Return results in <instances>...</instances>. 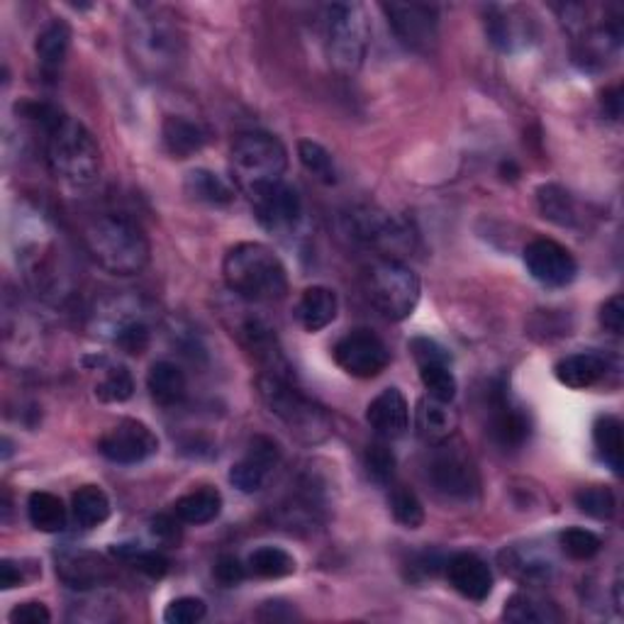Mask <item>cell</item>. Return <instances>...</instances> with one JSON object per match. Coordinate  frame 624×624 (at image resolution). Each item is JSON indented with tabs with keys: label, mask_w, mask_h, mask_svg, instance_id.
Wrapping results in <instances>:
<instances>
[{
	"label": "cell",
	"mask_w": 624,
	"mask_h": 624,
	"mask_svg": "<svg viewBox=\"0 0 624 624\" xmlns=\"http://www.w3.org/2000/svg\"><path fill=\"white\" fill-rule=\"evenodd\" d=\"M222 512V495L220 490H215L210 486H203L198 490H190L186 495H181L174 505V515L183 524H210L212 520H218Z\"/></svg>",
	"instance_id": "cell-28"
},
{
	"label": "cell",
	"mask_w": 624,
	"mask_h": 624,
	"mask_svg": "<svg viewBox=\"0 0 624 624\" xmlns=\"http://www.w3.org/2000/svg\"><path fill=\"white\" fill-rule=\"evenodd\" d=\"M366 423L385 442L403 437L411 427V405L397 389H385L366 407Z\"/></svg>",
	"instance_id": "cell-18"
},
{
	"label": "cell",
	"mask_w": 624,
	"mask_h": 624,
	"mask_svg": "<svg viewBox=\"0 0 624 624\" xmlns=\"http://www.w3.org/2000/svg\"><path fill=\"white\" fill-rule=\"evenodd\" d=\"M337 312L339 300L335 290L325 286H310L298 298L296 320L305 332L315 335V332H322L337 320Z\"/></svg>",
	"instance_id": "cell-21"
},
{
	"label": "cell",
	"mask_w": 624,
	"mask_h": 624,
	"mask_svg": "<svg viewBox=\"0 0 624 624\" xmlns=\"http://www.w3.org/2000/svg\"><path fill=\"white\" fill-rule=\"evenodd\" d=\"M411 351H413L417 366L419 363H432V361H451L449 351L442 347V344L429 339V337L411 339Z\"/></svg>",
	"instance_id": "cell-49"
},
{
	"label": "cell",
	"mask_w": 624,
	"mask_h": 624,
	"mask_svg": "<svg viewBox=\"0 0 624 624\" xmlns=\"http://www.w3.org/2000/svg\"><path fill=\"white\" fill-rule=\"evenodd\" d=\"M27 518L37 532L57 534L67 527V508H63L59 495L35 490L27 498Z\"/></svg>",
	"instance_id": "cell-32"
},
{
	"label": "cell",
	"mask_w": 624,
	"mask_h": 624,
	"mask_svg": "<svg viewBox=\"0 0 624 624\" xmlns=\"http://www.w3.org/2000/svg\"><path fill=\"white\" fill-rule=\"evenodd\" d=\"M256 389H259V397L266 405V411L271 413L298 442L312 447L325 442L332 435V423L325 407L308 397L298 385L290 383V379L259 373Z\"/></svg>",
	"instance_id": "cell-4"
},
{
	"label": "cell",
	"mask_w": 624,
	"mask_h": 624,
	"mask_svg": "<svg viewBox=\"0 0 624 624\" xmlns=\"http://www.w3.org/2000/svg\"><path fill=\"white\" fill-rule=\"evenodd\" d=\"M23 583H25L23 568H18V564L10 562V558H3V562H0V588L10 590Z\"/></svg>",
	"instance_id": "cell-53"
},
{
	"label": "cell",
	"mask_w": 624,
	"mask_h": 624,
	"mask_svg": "<svg viewBox=\"0 0 624 624\" xmlns=\"http://www.w3.org/2000/svg\"><path fill=\"white\" fill-rule=\"evenodd\" d=\"M385 20H389L401 45L413 51H429L437 45L439 13L427 3H381Z\"/></svg>",
	"instance_id": "cell-12"
},
{
	"label": "cell",
	"mask_w": 624,
	"mask_h": 624,
	"mask_svg": "<svg viewBox=\"0 0 624 624\" xmlns=\"http://www.w3.org/2000/svg\"><path fill=\"white\" fill-rule=\"evenodd\" d=\"M224 284L250 303H276L288 293V271L278 254L262 242H240L224 254Z\"/></svg>",
	"instance_id": "cell-2"
},
{
	"label": "cell",
	"mask_w": 624,
	"mask_h": 624,
	"mask_svg": "<svg viewBox=\"0 0 624 624\" xmlns=\"http://www.w3.org/2000/svg\"><path fill=\"white\" fill-rule=\"evenodd\" d=\"M298 159L308 174L315 176L320 183H337V166L335 159L327 152L320 142H312V139H300L298 142Z\"/></svg>",
	"instance_id": "cell-37"
},
{
	"label": "cell",
	"mask_w": 624,
	"mask_h": 624,
	"mask_svg": "<svg viewBox=\"0 0 624 624\" xmlns=\"http://www.w3.org/2000/svg\"><path fill=\"white\" fill-rule=\"evenodd\" d=\"M181 520L176 515H157L152 520V534L161 544L166 546H174L181 542Z\"/></svg>",
	"instance_id": "cell-51"
},
{
	"label": "cell",
	"mask_w": 624,
	"mask_h": 624,
	"mask_svg": "<svg viewBox=\"0 0 624 624\" xmlns=\"http://www.w3.org/2000/svg\"><path fill=\"white\" fill-rule=\"evenodd\" d=\"M600 325L610 335H622L624 330V298L622 296H612L610 300H605V305L600 308Z\"/></svg>",
	"instance_id": "cell-48"
},
{
	"label": "cell",
	"mask_w": 624,
	"mask_h": 624,
	"mask_svg": "<svg viewBox=\"0 0 624 624\" xmlns=\"http://www.w3.org/2000/svg\"><path fill=\"white\" fill-rule=\"evenodd\" d=\"M602 111H605L610 120H620V115H622V89L620 85L602 93Z\"/></svg>",
	"instance_id": "cell-54"
},
{
	"label": "cell",
	"mask_w": 624,
	"mask_h": 624,
	"mask_svg": "<svg viewBox=\"0 0 624 624\" xmlns=\"http://www.w3.org/2000/svg\"><path fill=\"white\" fill-rule=\"evenodd\" d=\"M332 354L344 373L363 381L381 375L391 363L389 347L371 330H351L335 344Z\"/></svg>",
	"instance_id": "cell-11"
},
{
	"label": "cell",
	"mask_w": 624,
	"mask_h": 624,
	"mask_svg": "<svg viewBox=\"0 0 624 624\" xmlns=\"http://www.w3.org/2000/svg\"><path fill=\"white\" fill-rule=\"evenodd\" d=\"M524 266L534 281L546 288H566L578 276L576 256L554 240H534L527 244Z\"/></svg>",
	"instance_id": "cell-14"
},
{
	"label": "cell",
	"mask_w": 624,
	"mask_h": 624,
	"mask_svg": "<svg viewBox=\"0 0 624 624\" xmlns=\"http://www.w3.org/2000/svg\"><path fill=\"white\" fill-rule=\"evenodd\" d=\"M502 620L515 624H552L562 622L564 615L548 598L532 593V590H520V593H515L505 602Z\"/></svg>",
	"instance_id": "cell-27"
},
{
	"label": "cell",
	"mask_w": 624,
	"mask_h": 624,
	"mask_svg": "<svg viewBox=\"0 0 624 624\" xmlns=\"http://www.w3.org/2000/svg\"><path fill=\"white\" fill-rule=\"evenodd\" d=\"M161 142L174 159H190L208 145V130L186 115H169L161 125Z\"/></svg>",
	"instance_id": "cell-25"
},
{
	"label": "cell",
	"mask_w": 624,
	"mask_h": 624,
	"mask_svg": "<svg viewBox=\"0 0 624 624\" xmlns=\"http://www.w3.org/2000/svg\"><path fill=\"white\" fill-rule=\"evenodd\" d=\"M85 250L103 271L113 276H135L145 271L152 246L145 230L127 215H101L83 232Z\"/></svg>",
	"instance_id": "cell-3"
},
{
	"label": "cell",
	"mask_w": 624,
	"mask_h": 624,
	"mask_svg": "<svg viewBox=\"0 0 624 624\" xmlns=\"http://www.w3.org/2000/svg\"><path fill=\"white\" fill-rule=\"evenodd\" d=\"M69 47H71V27L63 23V20H54V23H49L39 32L35 42V51L45 73L54 77V73L63 67Z\"/></svg>",
	"instance_id": "cell-29"
},
{
	"label": "cell",
	"mask_w": 624,
	"mask_h": 624,
	"mask_svg": "<svg viewBox=\"0 0 624 624\" xmlns=\"http://www.w3.org/2000/svg\"><path fill=\"white\" fill-rule=\"evenodd\" d=\"M183 188H186V193L193 200L206 203V206H212V208L230 206V203L234 200V188L230 186V183L208 169H193L186 176Z\"/></svg>",
	"instance_id": "cell-31"
},
{
	"label": "cell",
	"mask_w": 624,
	"mask_h": 624,
	"mask_svg": "<svg viewBox=\"0 0 624 624\" xmlns=\"http://www.w3.org/2000/svg\"><path fill=\"white\" fill-rule=\"evenodd\" d=\"M99 451L113 464L135 466L152 459L159 451V439L139 419H123L113 429H107L99 442Z\"/></svg>",
	"instance_id": "cell-13"
},
{
	"label": "cell",
	"mask_w": 624,
	"mask_h": 624,
	"mask_svg": "<svg viewBox=\"0 0 624 624\" xmlns=\"http://www.w3.org/2000/svg\"><path fill=\"white\" fill-rule=\"evenodd\" d=\"M130 47L135 61L152 73H161L174 67L181 35L164 10L142 5L137 10V20L130 23Z\"/></svg>",
	"instance_id": "cell-8"
},
{
	"label": "cell",
	"mask_w": 624,
	"mask_h": 624,
	"mask_svg": "<svg viewBox=\"0 0 624 624\" xmlns=\"http://www.w3.org/2000/svg\"><path fill=\"white\" fill-rule=\"evenodd\" d=\"M502 562H505V571H510L515 578H520L522 583L540 586L544 583V580H548V576H552V564L542 562V558L524 556L522 552H518V548L505 552Z\"/></svg>",
	"instance_id": "cell-41"
},
{
	"label": "cell",
	"mask_w": 624,
	"mask_h": 624,
	"mask_svg": "<svg viewBox=\"0 0 624 624\" xmlns=\"http://www.w3.org/2000/svg\"><path fill=\"white\" fill-rule=\"evenodd\" d=\"M232 176L246 196L281 183L288 169V149L276 135L244 132L232 142Z\"/></svg>",
	"instance_id": "cell-5"
},
{
	"label": "cell",
	"mask_w": 624,
	"mask_h": 624,
	"mask_svg": "<svg viewBox=\"0 0 624 624\" xmlns=\"http://www.w3.org/2000/svg\"><path fill=\"white\" fill-rule=\"evenodd\" d=\"M240 337L242 344L246 347V351L259 361L262 373L268 375H284V379H290L288 371L290 366L284 357L281 344L276 339V332L266 325L264 320L259 317H250L244 320V325L240 327Z\"/></svg>",
	"instance_id": "cell-19"
},
{
	"label": "cell",
	"mask_w": 624,
	"mask_h": 624,
	"mask_svg": "<svg viewBox=\"0 0 624 624\" xmlns=\"http://www.w3.org/2000/svg\"><path fill=\"white\" fill-rule=\"evenodd\" d=\"M8 620L13 624H47L51 622V612L42 602H20L10 610Z\"/></svg>",
	"instance_id": "cell-50"
},
{
	"label": "cell",
	"mask_w": 624,
	"mask_h": 624,
	"mask_svg": "<svg viewBox=\"0 0 624 624\" xmlns=\"http://www.w3.org/2000/svg\"><path fill=\"white\" fill-rule=\"evenodd\" d=\"M250 200L256 220H259L264 230L274 234H286L296 230L300 218H303V200H300L298 190L288 186L286 181L256 190L254 196H250Z\"/></svg>",
	"instance_id": "cell-15"
},
{
	"label": "cell",
	"mask_w": 624,
	"mask_h": 624,
	"mask_svg": "<svg viewBox=\"0 0 624 624\" xmlns=\"http://www.w3.org/2000/svg\"><path fill=\"white\" fill-rule=\"evenodd\" d=\"M111 498L107 493L99 486H83L71 495V512L73 520L83 530H93V527H101L111 518Z\"/></svg>",
	"instance_id": "cell-33"
},
{
	"label": "cell",
	"mask_w": 624,
	"mask_h": 624,
	"mask_svg": "<svg viewBox=\"0 0 624 624\" xmlns=\"http://www.w3.org/2000/svg\"><path fill=\"white\" fill-rule=\"evenodd\" d=\"M147 391L161 407H176L186 401L188 379L178 363L157 361L147 373Z\"/></svg>",
	"instance_id": "cell-26"
},
{
	"label": "cell",
	"mask_w": 624,
	"mask_h": 624,
	"mask_svg": "<svg viewBox=\"0 0 624 624\" xmlns=\"http://www.w3.org/2000/svg\"><path fill=\"white\" fill-rule=\"evenodd\" d=\"M246 568H250L254 576L276 580L296 574V558L281 546H259L250 556V562H246Z\"/></svg>",
	"instance_id": "cell-35"
},
{
	"label": "cell",
	"mask_w": 624,
	"mask_h": 624,
	"mask_svg": "<svg viewBox=\"0 0 624 624\" xmlns=\"http://www.w3.org/2000/svg\"><path fill=\"white\" fill-rule=\"evenodd\" d=\"M371 25L361 3H332L325 13V49L332 69L351 77L369 51Z\"/></svg>",
	"instance_id": "cell-6"
},
{
	"label": "cell",
	"mask_w": 624,
	"mask_h": 624,
	"mask_svg": "<svg viewBox=\"0 0 624 624\" xmlns=\"http://www.w3.org/2000/svg\"><path fill=\"white\" fill-rule=\"evenodd\" d=\"M451 439L435 447L427 466V478L442 498L454 502H471L481 488L478 471L464 447H457Z\"/></svg>",
	"instance_id": "cell-10"
},
{
	"label": "cell",
	"mask_w": 624,
	"mask_h": 624,
	"mask_svg": "<svg viewBox=\"0 0 624 624\" xmlns=\"http://www.w3.org/2000/svg\"><path fill=\"white\" fill-rule=\"evenodd\" d=\"M215 578H218L224 588H234L246 578V566L236 556L224 554L218 558V564H215Z\"/></svg>",
	"instance_id": "cell-47"
},
{
	"label": "cell",
	"mask_w": 624,
	"mask_h": 624,
	"mask_svg": "<svg viewBox=\"0 0 624 624\" xmlns=\"http://www.w3.org/2000/svg\"><path fill=\"white\" fill-rule=\"evenodd\" d=\"M449 586L466 600L483 602L493 593V574L483 558L473 554H457L447 564Z\"/></svg>",
	"instance_id": "cell-20"
},
{
	"label": "cell",
	"mask_w": 624,
	"mask_h": 624,
	"mask_svg": "<svg viewBox=\"0 0 624 624\" xmlns=\"http://www.w3.org/2000/svg\"><path fill=\"white\" fill-rule=\"evenodd\" d=\"M23 113L47 132V164L54 176L73 188L99 181L103 154L89 127L47 103H25Z\"/></svg>",
	"instance_id": "cell-1"
},
{
	"label": "cell",
	"mask_w": 624,
	"mask_h": 624,
	"mask_svg": "<svg viewBox=\"0 0 624 624\" xmlns=\"http://www.w3.org/2000/svg\"><path fill=\"white\" fill-rule=\"evenodd\" d=\"M554 375L566 389H593V385H598L608 375V359L598 351L571 354V357H564L554 366Z\"/></svg>",
	"instance_id": "cell-23"
},
{
	"label": "cell",
	"mask_w": 624,
	"mask_h": 624,
	"mask_svg": "<svg viewBox=\"0 0 624 624\" xmlns=\"http://www.w3.org/2000/svg\"><path fill=\"white\" fill-rule=\"evenodd\" d=\"M536 208H540L544 220L558 224V228H576L578 224L576 200L558 183H544L536 188Z\"/></svg>",
	"instance_id": "cell-30"
},
{
	"label": "cell",
	"mask_w": 624,
	"mask_h": 624,
	"mask_svg": "<svg viewBox=\"0 0 624 624\" xmlns=\"http://www.w3.org/2000/svg\"><path fill=\"white\" fill-rule=\"evenodd\" d=\"M363 290L385 320L411 317L419 303V278L401 259H379L363 268Z\"/></svg>",
	"instance_id": "cell-7"
},
{
	"label": "cell",
	"mask_w": 624,
	"mask_h": 624,
	"mask_svg": "<svg viewBox=\"0 0 624 624\" xmlns=\"http://www.w3.org/2000/svg\"><path fill=\"white\" fill-rule=\"evenodd\" d=\"M488 415H490V437L502 449H518L530 437V417L522 407L512 401L508 383L495 381L488 393Z\"/></svg>",
	"instance_id": "cell-16"
},
{
	"label": "cell",
	"mask_w": 624,
	"mask_h": 624,
	"mask_svg": "<svg viewBox=\"0 0 624 624\" xmlns=\"http://www.w3.org/2000/svg\"><path fill=\"white\" fill-rule=\"evenodd\" d=\"M135 395V379L127 366H111L95 383V397L101 403H127Z\"/></svg>",
	"instance_id": "cell-38"
},
{
	"label": "cell",
	"mask_w": 624,
	"mask_h": 624,
	"mask_svg": "<svg viewBox=\"0 0 624 624\" xmlns=\"http://www.w3.org/2000/svg\"><path fill=\"white\" fill-rule=\"evenodd\" d=\"M57 576L69 588L89 590L95 586H103L105 580L111 578V571H107V564L99 554L63 552L61 556H57Z\"/></svg>",
	"instance_id": "cell-24"
},
{
	"label": "cell",
	"mask_w": 624,
	"mask_h": 624,
	"mask_svg": "<svg viewBox=\"0 0 624 624\" xmlns=\"http://www.w3.org/2000/svg\"><path fill=\"white\" fill-rule=\"evenodd\" d=\"M363 469L369 473V478L379 486H389L395 476V454L393 449L383 442H373L366 447L363 454Z\"/></svg>",
	"instance_id": "cell-43"
},
{
	"label": "cell",
	"mask_w": 624,
	"mask_h": 624,
	"mask_svg": "<svg viewBox=\"0 0 624 624\" xmlns=\"http://www.w3.org/2000/svg\"><path fill=\"white\" fill-rule=\"evenodd\" d=\"M206 615H208L206 600L183 596V598L169 602L164 610V622L166 624H196L200 620H206Z\"/></svg>",
	"instance_id": "cell-45"
},
{
	"label": "cell",
	"mask_w": 624,
	"mask_h": 624,
	"mask_svg": "<svg viewBox=\"0 0 624 624\" xmlns=\"http://www.w3.org/2000/svg\"><path fill=\"white\" fill-rule=\"evenodd\" d=\"M417 369H419V381H423L429 397H435L439 403H454L459 385H457V375L451 373V361L419 363Z\"/></svg>",
	"instance_id": "cell-36"
},
{
	"label": "cell",
	"mask_w": 624,
	"mask_h": 624,
	"mask_svg": "<svg viewBox=\"0 0 624 624\" xmlns=\"http://www.w3.org/2000/svg\"><path fill=\"white\" fill-rule=\"evenodd\" d=\"M391 512L397 524L405 530H419L425 524V505L419 502L415 490L405 486H395L391 490Z\"/></svg>",
	"instance_id": "cell-40"
},
{
	"label": "cell",
	"mask_w": 624,
	"mask_h": 624,
	"mask_svg": "<svg viewBox=\"0 0 624 624\" xmlns=\"http://www.w3.org/2000/svg\"><path fill=\"white\" fill-rule=\"evenodd\" d=\"M593 444L600 461L610 466L615 473H622L624 459V439H622V423L615 415H600L593 425Z\"/></svg>",
	"instance_id": "cell-34"
},
{
	"label": "cell",
	"mask_w": 624,
	"mask_h": 624,
	"mask_svg": "<svg viewBox=\"0 0 624 624\" xmlns=\"http://www.w3.org/2000/svg\"><path fill=\"white\" fill-rule=\"evenodd\" d=\"M115 554H120L127 564H130L135 571L145 574L147 578H164L169 574V558L161 552H149V548H120Z\"/></svg>",
	"instance_id": "cell-44"
},
{
	"label": "cell",
	"mask_w": 624,
	"mask_h": 624,
	"mask_svg": "<svg viewBox=\"0 0 624 624\" xmlns=\"http://www.w3.org/2000/svg\"><path fill=\"white\" fill-rule=\"evenodd\" d=\"M347 230L354 240L379 252L383 259H401L415 246V232L411 224L375 206L354 208L347 215Z\"/></svg>",
	"instance_id": "cell-9"
},
{
	"label": "cell",
	"mask_w": 624,
	"mask_h": 624,
	"mask_svg": "<svg viewBox=\"0 0 624 624\" xmlns=\"http://www.w3.org/2000/svg\"><path fill=\"white\" fill-rule=\"evenodd\" d=\"M149 339H152V335H149V327L142 320L120 322V327L115 330V344L125 354H132V357H139V354L147 351Z\"/></svg>",
	"instance_id": "cell-46"
},
{
	"label": "cell",
	"mask_w": 624,
	"mask_h": 624,
	"mask_svg": "<svg viewBox=\"0 0 624 624\" xmlns=\"http://www.w3.org/2000/svg\"><path fill=\"white\" fill-rule=\"evenodd\" d=\"M576 508L586 512L588 518L596 520H612L617 512V498L615 493L605 486H588L576 493Z\"/></svg>",
	"instance_id": "cell-39"
},
{
	"label": "cell",
	"mask_w": 624,
	"mask_h": 624,
	"mask_svg": "<svg viewBox=\"0 0 624 624\" xmlns=\"http://www.w3.org/2000/svg\"><path fill=\"white\" fill-rule=\"evenodd\" d=\"M558 544H562L564 554L574 562H590V558L600 554L602 540L590 530L583 527H571V530H564L558 534Z\"/></svg>",
	"instance_id": "cell-42"
},
{
	"label": "cell",
	"mask_w": 624,
	"mask_h": 624,
	"mask_svg": "<svg viewBox=\"0 0 624 624\" xmlns=\"http://www.w3.org/2000/svg\"><path fill=\"white\" fill-rule=\"evenodd\" d=\"M415 427H417L419 439H423L425 444L437 447L454 437L457 427H459V417L454 411H451V403H439L435 401V397L425 395L423 401L417 403Z\"/></svg>",
	"instance_id": "cell-22"
},
{
	"label": "cell",
	"mask_w": 624,
	"mask_h": 624,
	"mask_svg": "<svg viewBox=\"0 0 624 624\" xmlns=\"http://www.w3.org/2000/svg\"><path fill=\"white\" fill-rule=\"evenodd\" d=\"M281 464V449L271 437H252L246 454L230 469V483L242 493H259L274 469Z\"/></svg>",
	"instance_id": "cell-17"
},
{
	"label": "cell",
	"mask_w": 624,
	"mask_h": 624,
	"mask_svg": "<svg viewBox=\"0 0 624 624\" xmlns=\"http://www.w3.org/2000/svg\"><path fill=\"white\" fill-rule=\"evenodd\" d=\"M256 617L264 622H278V620H293L298 617L293 605H288L284 600H268L262 605V610L256 612Z\"/></svg>",
	"instance_id": "cell-52"
}]
</instances>
